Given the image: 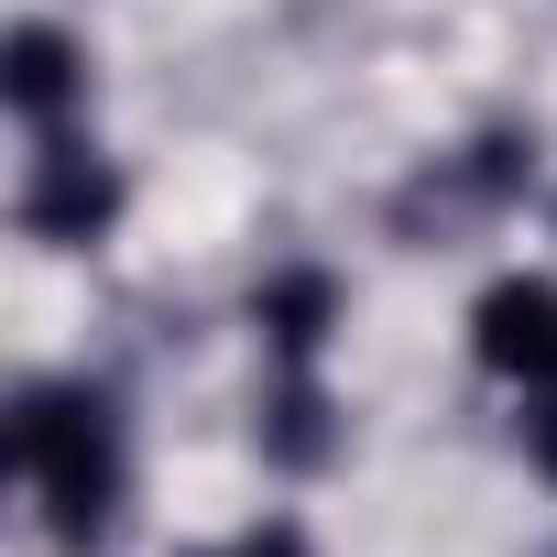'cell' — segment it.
Returning a JSON list of instances; mask_svg holds the SVG:
<instances>
[{
    "mask_svg": "<svg viewBox=\"0 0 557 557\" xmlns=\"http://www.w3.org/2000/svg\"><path fill=\"white\" fill-rule=\"evenodd\" d=\"M513 437H524V459L557 481V383H535V394H524V426H513Z\"/></svg>",
    "mask_w": 557,
    "mask_h": 557,
    "instance_id": "52a82bcc",
    "label": "cell"
},
{
    "mask_svg": "<svg viewBox=\"0 0 557 557\" xmlns=\"http://www.w3.org/2000/svg\"><path fill=\"white\" fill-rule=\"evenodd\" d=\"M12 448H23V481H34L45 524H55L66 546H99V535H110V513H121V481H132L121 405H110V394H88V383H45V394H23Z\"/></svg>",
    "mask_w": 557,
    "mask_h": 557,
    "instance_id": "6da1fadb",
    "label": "cell"
},
{
    "mask_svg": "<svg viewBox=\"0 0 557 557\" xmlns=\"http://www.w3.org/2000/svg\"><path fill=\"white\" fill-rule=\"evenodd\" d=\"M470 361L503 372L513 394L557 383V285L546 273H503V285L470 296Z\"/></svg>",
    "mask_w": 557,
    "mask_h": 557,
    "instance_id": "3957f363",
    "label": "cell"
},
{
    "mask_svg": "<svg viewBox=\"0 0 557 557\" xmlns=\"http://www.w3.org/2000/svg\"><path fill=\"white\" fill-rule=\"evenodd\" d=\"M339 273H318V262H285V273H262L251 285V329H262V361L273 372H318V350H329V329H339Z\"/></svg>",
    "mask_w": 557,
    "mask_h": 557,
    "instance_id": "277c9868",
    "label": "cell"
},
{
    "mask_svg": "<svg viewBox=\"0 0 557 557\" xmlns=\"http://www.w3.org/2000/svg\"><path fill=\"white\" fill-rule=\"evenodd\" d=\"M121 164L110 153H88L77 132H45V153H34V175H23V230L34 240H55V251H88V240H110L121 230Z\"/></svg>",
    "mask_w": 557,
    "mask_h": 557,
    "instance_id": "7a4b0ae2",
    "label": "cell"
},
{
    "mask_svg": "<svg viewBox=\"0 0 557 557\" xmlns=\"http://www.w3.org/2000/svg\"><path fill=\"white\" fill-rule=\"evenodd\" d=\"M329 448H339V426H329L318 372H273V394H262V459L273 470H329Z\"/></svg>",
    "mask_w": 557,
    "mask_h": 557,
    "instance_id": "8992f818",
    "label": "cell"
},
{
    "mask_svg": "<svg viewBox=\"0 0 557 557\" xmlns=\"http://www.w3.org/2000/svg\"><path fill=\"white\" fill-rule=\"evenodd\" d=\"M0 99H12L23 132H66L88 110V55L55 23H12V45H0Z\"/></svg>",
    "mask_w": 557,
    "mask_h": 557,
    "instance_id": "5b68a950",
    "label": "cell"
}]
</instances>
